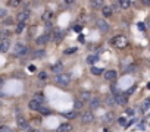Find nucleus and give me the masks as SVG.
<instances>
[{
    "mask_svg": "<svg viewBox=\"0 0 150 132\" xmlns=\"http://www.w3.org/2000/svg\"><path fill=\"white\" fill-rule=\"evenodd\" d=\"M110 43H112L113 46H116L118 48H125L127 44H128V40H127L125 35H116V37H113V38L110 40Z\"/></svg>",
    "mask_w": 150,
    "mask_h": 132,
    "instance_id": "obj_1",
    "label": "nucleus"
},
{
    "mask_svg": "<svg viewBox=\"0 0 150 132\" xmlns=\"http://www.w3.org/2000/svg\"><path fill=\"white\" fill-rule=\"evenodd\" d=\"M54 81H56V84H59V85H68L69 81H71V75H69V74H59V75H56Z\"/></svg>",
    "mask_w": 150,
    "mask_h": 132,
    "instance_id": "obj_2",
    "label": "nucleus"
},
{
    "mask_svg": "<svg viewBox=\"0 0 150 132\" xmlns=\"http://www.w3.org/2000/svg\"><path fill=\"white\" fill-rule=\"evenodd\" d=\"M28 53V47L24 46L22 43H18L15 46V56H25Z\"/></svg>",
    "mask_w": 150,
    "mask_h": 132,
    "instance_id": "obj_3",
    "label": "nucleus"
},
{
    "mask_svg": "<svg viewBox=\"0 0 150 132\" xmlns=\"http://www.w3.org/2000/svg\"><path fill=\"white\" fill-rule=\"evenodd\" d=\"M93 120H94V114H93L91 112H84V113L81 114V122H83V123L87 125V123H91Z\"/></svg>",
    "mask_w": 150,
    "mask_h": 132,
    "instance_id": "obj_4",
    "label": "nucleus"
},
{
    "mask_svg": "<svg viewBox=\"0 0 150 132\" xmlns=\"http://www.w3.org/2000/svg\"><path fill=\"white\" fill-rule=\"evenodd\" d=\"M30 18V12L28 11H22V12H19L18 15H16V21H18V24H25V21Z\"/></svg>",
    "mask_w": 150,
    "mask_h": 132,
    "instance_id": "obj_5",
    "label": "nucleus"
},
{
    "mask_svg": "<svg viewBox=\"0 0 150 132\" xmlns=\"http://www.w3.org/2000/svg\"><path fill=\"white\" fill-rule=\"evenodd\" d=\"M96 25H97L99 31H102V32H108L109 31V25H108V22L105 19H97Z\"/></svg>",
    "mask_w": 150,
    "mask_h": 132,
    "instance_id": "obj_6",
    "label": "nucleus"
},
{
    "mask_svg": "<svg viewBox=\"0 0 150 132\" xmlns=\"http://www.w3.org/2000/svg\"><path fill=\"white\" fill-rule=\"evenodd\" d=\"M16 123H18V128H19V129H27V131L30 129V128H28V122H27L25 117H22V116H18V117H16Z\"/></svg>",
    "mask_w": 150,
    "mask_h": 132,
    "instance_id": "obj_7",
    "label": "nucleus"
},
{
    "mask_svg": "<svg viewBox=\"0 0 150 132\" xmlns=\"http://www.w3.org/2000/svg\"><path fill=\"white\" fill-rule=\"evenodd\" d=\"M116 103H118L119 106H125V104L128 103V95H127V94H119V95L116 97Z\"/></svg>",
    "mask_w": 150,
    "mask_h": 132,
    "instance_id": "obj_8",
    "label": "nucleus"
},
{
    "mask_svg": "<svg viewBox=\"0 0 150 132\" xmlns=\"http://www.w3.org/2000/svg\"><path fill=\"white\" fill-rule=\"evenodd\" d=\"M49 38H50V35H49V34H44V35H40V37L35 40V43H37L38 46H43V44H46V43L49 41Z\"/></svg>",
    "mask_w": 150,
    "mask_h": 132,
    "instance_id": "obj_9",
    "label": "nucleus"
},
{
    "mask_svg": "<svg viewBox=\"0 0 150 132\" xmlns=\"http://www.w3.org/2000/svg\"><path fill=\"white\" fill-rule=\"evenodd\" d=\"M72 131V125L71 123H62L57 128V132H71Z\"/></svg>",
    "mask_w": 150,
    "mask_h": 132,
    "instance_id": "obj_10",
    "label": "nucleus"
},
{
    "mask_svg": "<svg viewBox=\"0 0 150 132\" xmlns=\"http://www.w3.org/2000/svg\"><path fill=\"white\" fill-rule=\"evenodd\" d=\"M116 78V72L115 71H106L105 72V79L106 81H113Z\"/></svg>",
    "mask_w": 150,
    "mask_h": 132,
    "instance_id": "obj_11",
    "label": "nucleus"
},
{
    "mask_svg": "<svg viewBox=\"0 0 150 132\" xmlns=\"http://www.w3.org/2000/svg\"><path fill=\"white\" fill-rule=\"evenodd\" d=\"M28 107H30L31 110H38V112H40V109H41V104H40L38 101H35V100H31V101L28 103Z\"/></svg>",
    "mask_w": 150,
    "mask_h": 132,
    "instance_id": "obj_12",
    "label": "nucleus"
},
{
    "mask_svg": "<svg viewBox=\"0 0 150 132\" xmlns=\"http://www.w3.org/2000/svg\"><path fill=\"white\" fill-rule=\"evenodd\" d=\"M9 40H3V41H0V51H8L9 50Z\"/></svg>",
    "mask_w": 150,
    "mask_h": 132,
    "instance_id": "obj_13",
    "label": "nucleus"
},
{
    "mask_svg": "<svg viewBox=\"0 0 150 132\" xmlns=\"http://www.w3.org/2000/svg\"><path fill=\"white\" fill-rule=\"evenodd\" d=\"M62 37H63V32H62L60 29H54V31H53V40H54V41H60Z\"/></svg>",
    "mask_w": 150,
    "mask_h": 132,
    "instance_id": "obj_14",
    "label": "nucleus"
},
{
    "mask_svg": "<svg viewBox=\"0 0 150 132\" xmlns=\"http://www.w3.org/2000/svg\"><path fill=\"white\" fill-rule=\"evenodd\" d=\"M102 12H103V16L105 18H109L112 15V8L110 6H103L102 8Z\"/></svg>",
    "mask_w": 150,
    "mask_h": 132,
    "instance_id": "obj_15",
    "label": "nucleus"
},
{
    "mask_svg": "<svg viewBox=\"0 0 150 132\" xmlns=\"http://www.w3.org/2000/svg\"><path fill=\"white\" fill-rule=\"evenodd\" d=\"M113 119H115V114H113V112H109V113H106V116L103 117V122H105V123H110Z\"/></svg>",
    "mask_w": 150,
    "mask_h": 132,
    "instance_id": "obj_16",
    "label": "nucleus"
},
{
    "mask_svg": "<svg viewBox=\"0 0 150 132\" xmlns=\"http://www.w3.org/2000/svg\"><path fill=\"white\" fill-rule=\"evenodd\" d=\"M62 68H63V66H62V63H60V62H57V63L53 66V68H52V71H53L56 75H59V74L62 72Z\"/></svg>",
    "mask_w": 150,
    "mask_h": 132,
    "instance_id": "obj_17",
    "label": "nucleus"
},
{
    "mask_svg": "<svg viewBox=\"0 0 150 132\" xmlns=\"http://www.w3.org/2000/svg\"><path fill=\"white\" fill-rule=\"evenodd\" d=\"M81 101H91V94L88 91H83L81 93Z\"/></svg>",
    "mask_w": 150,
    "mask_h": 132,
    "instance_id": "obj_18",
    "label": "nucleus"
},
{
    "mask_svg": "<svg viewBox=\"0 0 150 132\" xmlns=\"http://www.w3.org/2000/svg\"><path fill=\"white\" fill-rule=\"evenodd\" d=\"M149 107H150V98H146V100L141 103V106H140V110H141V112H146Z\"/></svg>",
    "mask_w": 150,
    "mask_h": 132,
    "instance_id": "obj_19",
    "label": "nucleus"
},
{
    "mask_svg": "<svg viewBox=\"0 0 150 132\" xmlns=\"http://www.w3.org/2000/svg\"><path fill=\"white\" fill-rule=\"evenodd\" d=\"M90 6L97 9V8H103V3L100 2V0H93V2H90Z\"/></svg>",
    "mask_w": 150,
    "mask_h": 132,
    "instance_id": "obj_20",
    "label": "nucleus"
},
{
    "mask_svg": "<svg viewBox=\"0 0 150 132\" xmlns=\"http://www.w3.org/2000/svg\"><path fill=\"white\" fill-rule=\"evenodd\" d=\"M99 106H100V100H99V98H91L90 107H91V109H97Z\"/></svg>",
    "mask_w": 150,
    "mask_h": 132,
    "instance_id": "obj_21",
    "label": "nucleus"
},
{
    "mask_svg": "<svg viewBox=\"0 0 150 132\" xmlns=\"http://www.w3.org/2000/svg\"><path fill=\"white\" fill-rule=\"evenodd\" d=\"M119 5H121V8H122V9H128V8L131 6V2H129V0H121Z\"/></svg>",
    "mask_w": 150,
    "mask_h": 132,
    "instance_id": "obj_22",
    "label": "nucleus"
},
{
    "mask_svg": "<svg viewBox=\"0 0 150 132\" xmlns=\"http://www.w3.org/2000/svg\"><path fill=\"white\" fill-rule=\"evenodd\" d=\"M90 72H91L93 75H102V74H103V71H102V69H99V68H94V66H91Z\"/></svg>",
    "mask_w": 150,
    "mask_h": 132,
    "instance_id": "obj_23",
    "label": "nucleus"
},
{
    "mask_svg": "<svg viewBox=\"0 0 150 132\" xmlns=\"http://www.w3.org/2000/svg\"><path fill=\"white\" fill-rule=\"evenodd\" d=\"M44 54H46L44 50H37V51H34V57H35V59H41Z\"/></svg>",
    "mask_w": 150,
    "mask_h": 132,
    "instance_id": "obj_24",
    "label": "nucleus"
},
{
    "mask_svg": "<svg viewBox=\"0 0 150 132\" xmlns=\"http://www.w3.org/2000/svg\"><path fill=\"white\" fill-rule=\"evenodd\" d=\"M33 100H35V101H38V103H40V104H43V103H44V97H43V95H41V94H35V95H34V98H33Z\"/></svg>",
    "mask_w": 150,
    "mask_h": 132,
    "instance_id": "obj_25",
    "label": "nucleus"
},
{
    "mask_svg": "<svg viewBox=\"0 0 150 132\" xmlns=\"http://www.w3.org/2000/svg\"><path fill=\"white\" fill-rule=\"evenodd\" d=\"M63 116H65V117H68V119H74L75 116H77V113H75V112H65V113H63Z\"/></svg>",
    "mask_w": 150,
    "mask_h": 132,
    "instance_id": "obj_26",
    "label": "nucleus"
},
{
    "mask_svg": "<svg viewBox=\"0 0 150 132\" xmlns=\"http://www.w3.org/2000/svg\"><path fill=\"white\" fill-rule=\"evenodd\" d=\"M115 101H116V97H109V98L106 100V104H108V106H113Z\"/></svg>",
    "mask_w": 150,
    "mask_h": 132,
    "instance_id": "obj_27",
    "label": "nucleus"
},
{
    "mask_svg": "<svg viewBox=\"0 0 150 132\" xmlns=\"http://www.w3.org/2000/svg\"><path fill=\"white\" fill-rule=\"evenodd\" d=\"M24 28H25V24H18V27H16V34H21V32L24 31Z\"/></svg>",
    "mask_w": 150,
    "mask_h": 132,
    "instance_id": "obj_28",
    "label": "nucleus"
},
{
    "mask_svg": "<svg viewBox=\"0 0 150 132\" xmlns=\"http://www.w3.org/2000/svg\"><path fill=\"white\" fill-rule=\"evenodd\" d=\"M0 132H13L9 126H6V125H3V126H0Z\"/></svg>",
    "mask_w": 150,
    "mask_h": 132,
    "instance_id": "obj_29",
    "label": "nucleus"
},
{
    "mask_svg": "<svg viewBox=\"0 0 150 132\" xmlns=\"http://www.w3.org/2000/svg\"><path fill=\"white\" fill-rule=\"evenodd\" d=\"M97 59H99V56H90V57L87 59V62H88L90 65H93V63H94V62H96Z\"/></svg>",
    "mask_w": 150,
    "mask_h": 132,
    "instance_id": "obj_30",
    "label": "nucleus"
},
{
    "mask_svg": "<svg viewBox=\"0 0 150 132\" xmlns=\"http://www.w3.org/2000/svg\"><path fill=\"white\" fill-rule=\"evenodd\" d=\"M38 79H40V81H46V79H47V74H46V72H40V74H38Z\"/></svg>",
    "mask_w": 150,
    "mask_h": 132,
    "instance_id": "obj_31",
    "label": "nucleus"
},
{
    "mask_svg": "<svg viewBox=\"0 0 150 132\" xmlns=\"http://www.w3.org/2000/svg\"><path fill=\"white\" fill-rule=\"evenodd\" d=\"M50 16H52V12H49V11H47V12H44L43 19H44V21H49V19H50Z\"/></svg>",
    "mask_w": 150,
    "mask_h": 132,
    "instance_id": "obj_32",
    "label": "nucleus"
},
{
    "mask_svg": "<svg viewBox=\"0 0 150 132\" xmlns=\"http://www.w3.org/2000/svg\"><path fill=\"white\" fill-rule=\"evenodd\" d=\"M8 37H9V32H8V31H5V32L2 31V32H0V40H3V38H8Z\"/></svg>",
    "mask_w": 150,
    "mask_h": 132,
    "instance_id": "obj_33",
    "label": "nucleus"
},
{
    "mask_svg": "<svg viewBox=\"0 0 150 132\" xmlns=\"http://www.w3.org/2000/svg\"><path fill=\"white\" fill-rule=\"evenodd\" d=\"M83 101L81 100H77V101H75V109H80V107H83Z\"/></svg>",
    "mask_w": 150,
    "mask_h": 132,
    "instance_id": "obj_34",
    "label": "nucleus"
},
{
    "mask_svg": "<svg viewBox=\"0 0 150 132\" xmlns=\"http://www.w3.org/2000/svg\"><path fill=\"white\" fill-rule=\"evenodd\" d=\"M40 112H41V114H44V116H46V114H50V110H49V109H44V107H41Z\"/></svg>",
    "mask_w": 150,
    "mask_h": 132,
    "instance_id": "obj_35",
    "label": "nucleus"
},
{
    "mask_svg": "<svg viewBox=\"0 0 150 132\" xmlns=\"http://www.w3.org/2000/svg\"><path fill=\"white\" fill-rule=\"evenodd\" d=\"M18 5H19L18 0H11V2H9V6H18Z\"/></svg>",
    "mask_w": 150,
    "mask_h": 132,
    "instance_id": "obj_36",
    "label": "nucleus"
},
{
    "mask_svg": "<svg viewBox=\"0 0 150 132\" xmlns=\"http://www.w3.org/2000/svg\"><path fill=\"white\" fill-rule=\"evenodd\" d=\"M6 13H8V12H6V9H0V18H5V16H6Z\"/></svg>",
    "mask_w": 150,
    "mask_h": 132,
    "instance_id": "obj_37",
    "label": "nucleus"
},
{
    "mask_svg": "<svg viewBox=\"0 0 150 132\" xmlns=\"http://www.w3.org/2000/svg\"><path fill=\"white\" fill-rule=\"evenodd\" d=\"M128 116H134V110L132 109H127V112H125Z\"/></svg>",
    "mask_w": 150,
    "mask_h": 132,
    "instance_id": "obj_38",
    "label": "nucleus"
},
{
    "mask_svg": "<svg viewBox=\"0 0 150 132\" xmlns=\"http://www.w3.org/2000/svg\"><path fill=\"white\" fill-rule=\"evenodd\" d=\"M137 27H138V29H140V31H146V27H144V24H138Z\"/></svg>",
    "mask_w": 150,
    "mask_h": 132,
    "instance_id": "obj_39",
    "label": "nucleus"
},
{
    "mask_svg": "<svg viewBox=\"0 0 150 132\" xmlns=\"http://www.w3.org/2000/svg\"><path fill=\"white\" fill-rule=\"evenodd\" d=\"M118 123L119 125H125V117H119L118 119Z\"/></svg>",
    "mask_w": 150,
    "mask_h": 132,
    "instance_id": "obj_40",
    "label": "nucleus"
},
{
    "mask_svg": "<svg viewBox=\"0 0 150 132\" xmlns=\"http://www.w3.org/2000/svg\"><path fill=\"white\" fill-rule=\"evenodd\" d=\"M74 51H77V48H69V50H66V54H69V53H74Z\"/></svg>",
    "mask_w": 150,
    "mask_h": 132,
    "instance_id": "obj_41",
    "label": "nucleus"
},
{
    "mask_svg": "<svg viewBox=\"0 0 150 132\" xmlns=\"http://www.w3.org/2000/svg\"><path fill=\"white\" fill-rule=\"evenodd\" d=\"M119 6H121V5H119V2H115V3H113V8H112V9H116V8H119Z\"/></svg>",
    "mask_w": 150,
    "mask_h": 132,
    "instance_id": "obj_42",
    "label": "nucleus"
},
{
    "mask_svg": "<svg viewBox=\"0 0 150 132\" xmlns=\"http://www.w3.org/2000/svg\"><path fill=\"white\" fill-rule=\"evenodd\" d=\"M74 29H75V31H77V32H80V31H81V27H78V25H77V27H75Z\"/></svg>",
    "mask_w": 150,
    "mask_h": 132,
    "instance_id": "obj_43",
    "label": "nucleus"
},
{
    "mask_svg": "<svg viewBox=\"0 0 150 132\" xmlns=\"http://www.w3.org/2000/svg\"><path fill=\"white\" fill-rule=\"evenodd\" d=\"M27 132H40V131H38V129H28Z\"/></svg>",
    "mask_w": 150,
    "mask_h": 132,
    "instance_id": "obj_44",
    "label": "nucleus"
},
{
    "mask_svg": "<svg viewBox=\"0 0 150 132\" xmlns=\"http://www.w3.org/2000/svg\"><path fill=\"white\" fill-rule=\"evenodd\" d=\"M30 71H31V72H34V71H35V66H33V65H31V66H30Z\"/></svg>",
    "mask_w": 150,
    "mask_h": 132,
    "instance_id": "obj_45",
    "label": "nucleus"
},
{
    "mask_svg": "<svg viewBox=\"0 0 150 132\" xmlns=\"http://www.w3.org/2000/svg\"><path fill=\"white\" fill-rule=\"evenodd\" d=\"M143 3H144V5H147V6L150 5V2H149V0H144V2H143Z\"/></svg>",
    "mask_w": 150,
    "mask_h": 132,
    "instance_id": "obj_46",
    "label": "nucleus"
},
{
    "mask_svg": "<svg viewBox=\"0 0 150 132\" xmlns=\"http://www.w3.org/2000/svg\"><path fill=\"white\" fill-rule=\"evenodd\" d=\"M3 82H5V79H3V78H2V77H0V85H2V84H3Z\"/></svg>",
    "mask_w": 150,
    "mask_h": 132,
    "instance_id": "obj_47",
    "label": "nucleus"
},
{
    "mask_svg": "<svg viewBox=\"0 0 150 132\" xmlns=\"http://www.w3.org/2000/svg\"><path fill=\"white\" fill-rule=\"evenodd\" d=\"M147 88H149V90H150V82H149V84H147Z\"/></svg>",
    "mask_w": 150,
    "mask_h": 132,
    "instance_id": "obj_48",
    "label": "nucleus"
}]
</instances>
